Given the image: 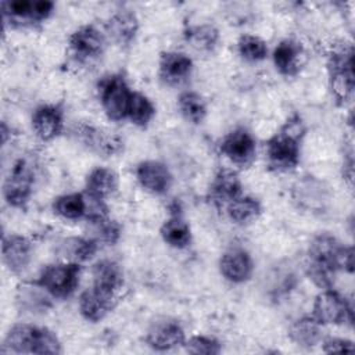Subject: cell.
<instances>
[{"mask_svg": "<svg viewBox=\"0 0 355 355\" xmlns=\"http://www.w3.org/2000/svg\"><path fill=\"white\" fill-rule=\"evenodd\" d=\"M308 257L306 273L309 279L322 288L331 287L337 270L349 273L354 270L352 247L343 245L330 234L316 236L309 244Z\"/></svg>", "mask_w": 355, "mask_h": 355, "instance_id": "obj_1", "label": "cell"}, {"mask_svg": "<svg viewBox=\"0 0 355 355\" xmlns=\"http://www.w3.org/2000/svg\"><path fill=\"white\" fill-rule=\"evenodd\" d=\"M305 128L298 115L290 118L286 125L266 143V157L270 169L286 172L294 169L300 161V146Z\"/></svg>", "mask_w": 355, "mask_h": 355, "instance_id": "obj_2", "label": "cell"}, {"mask_svg": "<svg viewBox=\"0 0 355 355\" xmlns=\"http://www.w3.org/2000/svg\"><path fill=\"white\" fill-rule=\"evenodd\" d=\"M57 336L46 329L32 324H15L4 338L1 352L7 354H61Z\"/></svg>", "mask_w": 355, "mask_h": 355, "instance_id": "obj_3", "label": "cell"}, {"mask_svg": "<svg viewBox=\"0 0 355 355\" xmlns=\"http://www.w3.org/2000/svg\"><path fill=\"white\" fill-rule=\"evenodd\" d=\"M352 46L344 44L333 50L329 55L330 87L338 103L349 100L354 90V64Z\"/></svg>", "mask_w": 355, "mask_h": 355, "instance_id": "obj_4", "label": "cell"}, {"mask_svg": "<svg viewBox=\"0 0 355 355\" xmlns=\"http://www.w3.org/2000/svg\"><path fill=\"white\" fill-rule=\"evenodd\" d=\"M80 266L76 262L51 263L46 266L36 284L54 298L69 297L79 284Z\"/></svg>", "mask_w": 355, "mask_h": 355, "instance_id": "obj_5", "label": "cell"}, {"mask_svg": "<svg viewBox=\"0 0 355 355\" xmlns=\"http://www.w3.org/2000/svg\"><path fill=\"white\" fill-rule=\"evenodd\" d=\"M35 183V169L28 159H18L3 184V196L7 204L22 208L29 201Z\"/></svg>", "mask_w": 355, "mask_h": 355, "instance_id": "obj_6", "label": "cell"}, {"mask_svg": "<svg viewBox=\"0 0 355 355\" xmlns=\"http://www.w3.org/2000/svg\"><path fill=\"white\" fill-rule=\"evenodd\" d=\"M312 316L320 324H351L352 308L341 294L331 288H324L315 298Z\"/></svg>", "mask_w": 355, "mask_h": 355, "instance_id": "obj_7", "label": "cell"}, {"mask_svg": "<svg viewBox=\"0 0 355 355\" xmlns=\"http://www.w3.org/2000/svg\"><path fill=\"white\" fill-rule=\"evenodd\" d=\"M132 90L121 75L105 78L100 85V98L107 116L112 121L128 118Z\"/></svg>", "mask_w": 355, "mask_h": 355, "instance_id": "obj_8", "label": "cell"}, {"mask_svg": "<svg viewBox=\"0 0 355 355\" xmlns=\"http://www.w3.org/2000/svg\"><path fill=\"white\" fill-rule=\"evenodd\" d=\"M1 8L4 19L33 25L49 18L54 8V3L46 0H15L4 1Z\"/></svg>", "mask_w": 355, "mask_h": 355, "instance_id": "obj_9", "label": "cell"}, {"mask_svg": "<svg viewBox=\"0 0 355 355\" xmlns=\"http://www.w3.org/2000/svg\"><path fill=\"white\" fill-rule=\"evenodd\" d=\"M220 153L237 165H250L255 158V140L245 129H236L223 137Z\"/></svg>", "mask_w": 355, "mask_h": 355, "instance_id": "obj_10", "label": "cell"}, {"mask_svg": "<svg viewBox=\"0 0 355 355\" xmlns=\"http://www.w3.org/2000/svg\"><path fill=\"white\" fill-rule=\"evenodd\" d=\"M69 46L79 60H92L104 51V35L93 25H85L76 29L69 37Z\"/></svg>", "mask_w": 355, "mask_h": 355, "instance_id": "obj_11", "label": "cell"}, {"mask_svg": "<svg viewBox=\"0 0 355 355\" xmlns=\"http://www.w3.org/2000/svg\"><path fill=\"white\" fill-rule=\"evenodd\" d=\"M79 140H82L87 147L104 155H114L122 150V140L119 136L100 129L92 125H79L75 130Z\"/></svg>", "mask_w": 355, "mask_h": 355, "instance_id": "obj_12", "label": "cell"}, {"mask_svg": "<svg viewBox=\"0 0 355 355\" xmlns=\"http://www.w3.org/2000/svg\"><path fill=\"white\" fill-rule=\"evenodd\" d=\"M115 304L116 295L92 287L80 294L79 312L89 322H98L114 309Z\"/></svg>", "mask_w": 355, "mask_h": 355, "instance_id": "obj_13", "label": "cell"}, {"mask_svg": "<svg viewBox=\"0 0 355 355\" xmlns=\"http://www.w3.org/2000/svg\"><path fill=\"white\" fill-rule=\"evenodd\" d=\"M64 126V112L58 105L46 104L35 110L32 115V128L36 136L49 141L57 137Z\"/></svg>", "mask_w": 355, "mask_h": 355, "instance_id": "obj_14", "label": "cell"}, {"mask_svg": "<svg viewBox=\"0 0 355 355\" xmlns=\"http://www.w3.org/2000/svg\"><path fill=\"white\" fill-rule=\"evenodd\" d=\"M136 176L143 189L153 194H164L172 184L168 166L159 161H144L136 168Z\"/></svg>", "mask_w": 355, "mask_h": 355, "instance_id": "obj_15", "label": "cell"}, {"mask_svg": "<svg viewBox=\"0 0 355 355\" xmlns=\"http://www.w3.org/2000/svg\"><path fill=\"white\" fill-rule=\"evenodd\" d=\"M222 276L232 283H244L252 275V259L244 250H230L225 252L219 262Z\"/></svg>", "mask_w": 355, "mask_h": 355, "instance_id": "obj_16", "label": "cell"}, {"mask_svg": "<svg viewBox=\"0 0 355 355\" xmlns=\"http://www.w3.org/2000/svg\"><path fill=\"white\" fill-rule=\"evenodd\" d=\"M146 341L155 351H168L184 343V331L176 320H162L151 326Z\"/></svg>", "mask_w": 355, "mask_h": 355, "instance_id": "obj_17", "label": "cell"}, {"mask_svg": "<svg viewBox=\"0 0 355 355\" xmlns=\"http://www.w3.org/2000/svg\"><path fill=\"white\" fill-rule=\"evenodd\" d=\"M3 262L11 272H21L26 268L32 257L31 241L18 234H11L3 239Z\"/></svg>", "mask_w": 355, "mask_h": 355, "instance_id": "obj_18", "label": "cell"}, {"mask_svg": "<svg viewBox=\"0 0 355 355\" xmlns=\"http://www.w3.org/2000/svg\"><path fill=\"white\" fill-rule=\"evenodd\" d=\"M193 69L191 60L178 51H166L159 57V78L166 85H179L186 80Z\"/></svg>", "mask_w": 355, "mask_h": 355, "instance_id": "obj_19", "label": "cell"}, {"mask_svg": "<svg viewBox=\"0 0 355 355\" xmlns=\"http://www.w3.org/2000/svg\"><path fill=\"white\" fill-rule=\"evenodd\" d=\"M304 55L305 53L301 43L293 39H286L282 40L273 50V62L280 73L293 76L298 73L301 65L304 64Z\"/></svg>", "mask_w": 355, "mask_h": 355, "instance_id": "obj_20", "label": "cell"}, {"mask_svg": "<svg viewBox=\"0 0 355 355\" xmlns=\"http://www.w3.org/2000/svg\"><path fill=\"white\" fill-rule=\"evenodd\" d=\"M211 200L218 205H225L241 196V182L232 169H220L209 187Z\"/></svg>", "mask_w": 355, "mask_h": 355, "instance_id": "obj_21", "label": "cell"}, {"mask_svg": "<svg viewBox=\"0 0 355 355\" xmlns=\"http://www.w3.org/2000/svg\"><path fill=\"white\" fill-rule=\"evenodd\" d=\"M122 284V270L116 262L103 259L93 266V287L116 295Z\"/></svg>", "mask_w": 355, "mask_h": 355, "instance_id": "obj_22", "label": "cell"}, {"mask_svg": "<svg viewBox=\"0 0 355 355\" xmlns=\"http://www.w3.org/2000/svg\"><path fill=\"white\" fill-rule=\"evenodd\" d=\"M139 29V21L132 11H118L107 22V32L114 42L129 44Z\"/></svg>", "mask_w": 355, "mask_h": 355, "instance_id": "obj_23", "label": "cell"}, {"mask_svg": "<svg viewBox=\"0 0 355 355\" xmlns=\"http://www.w3.org/2000/svg\"><path fill=\"white\" fill-rule=\"evenodd\" d=\"M118 189V175L104 166L94 168L86 178V194L105 198Z\"/></svg>", "mask_w": 355, "mask_h": 355, "instance_id": "obj_24", "label": "cell"}, {"mask_svg": "<svg viewBox=\"0 0 355 355\" xmlns=\"http://www.w3.org/2000/svg\"><path fill=\"white\" fill-rule=\"evenodd\" d=\"M288 336L297 345L313 347L320 340V323L313 316L300 318L291 324Z\"/></svg>", "mask_w": 355, "mask_h": 355, "instance_id": "obj_25", "label": "cell"}, {"mask_svg": "<svg viewBox=\"0 0 355 355\" xmlns=\"http://www.w3.org/2000/svg\"><path fill=\"white\" fill-rule=\"evenodd\" d=\"M97 251L96 239H83V237H69L62 241L60 247L61 255L69 262H85L89 261Z\"/></svg>", "mask_w": 355, "mask_h": 355, "instance_id": "obj_26", "label": "cell"}, {"mask_svg": "<svg viewBox=\"0 0 355 355\" xmlns=\"http://www.w3.org/2000/svg\"><path fill=\"white\" fill-rule=\"evenodd\" d=\"M161 236L165 243L175 248H184L191 241L190 227L179 214L165 220L161 227Z\"/></svg>", "mask_w": 355, "mask_h": 355, "instance_id": "obj_27", "label": "cell"}, {"mask_svg": "<svg viewBox=\"0 0 355 355\" xmlns=\"http://www.w3.org/2000/svg\"><path fill=\"white\" fill-rule=\"evenodd\" d=\"M53 209L64 219H80L86 215V197L82 193H69L60 196L53 202Z\"/></svg>", "mask_w": 355, "mask_h": 355, "instance_id": "obj_28", "label": "cell"}, {"mask_svg": "<svg viewBox=\"0 0 355 355\" xmlns=\"http://www.w3.org/2000/svg\"><path fill=\"white\" fill-rule=\"evenodd\" d=\"M262 212L261 202L254 197H237L227 204V215L236 223H248L257 219Z\"/></svg>", "mask_w": 355, "mask_h": 355, "instance_id": "obj_29", "label": "cell"}, {"mask_svg": "<svg viewBox=\"0 0 355 355\" xmlns=\"http://www.w3.org/2000/svg\"><path fill=\"white\" fill-rule=\"evenodd\" d=\"M186 40L196 50L211 51L219 40V32L214 25H196L186 31Z\"/></svg>", "mask_w": 355, "mask_h": 355, "instance_id": "obj_30", "label": "cell"}, {"mask_svg": "<svg viewBox=\"0 0 355 355\" xmlns=\"http://www.w3.org/2000/svg\"><path fill=\"white\" fill-rule=\"evenodd\" d=\"M178 107L182 115L193 123H200L207 115L205 100L196 92H183L178 98Z\"/></svg>", "mask_w": 355, "mask_h": 355, "instance_id": "obj_31", "label": "cell"}, {"mask_svg": "<svg viewBox=\"0 0 355 355\" xmlns=\"http://www.w3.org/2000/svg\"><path fill=\"white\" fill-rule=\"evenodd\" d=\"M155 108L153 103L141 93L132 92L129 107H128V118L139 126H146L154 116Z\"/></svg>", "mask_w": 355, "mask_h": 355, "instance_id": "obj_32", "label": "cell"}, {"mask_svg": "<svg viewBox=\"0 0 355 355\" xmlns=\"http://www.w3.org/2000/svg\"><path fill=\"white\" fill-rule=\"evenodd\" d=\"M237 49L240 55L247 61H261L268 54L266 43L254 35H243L239 39Z\"/></svg>", "mask_w": 355, "mask_h": 355, "instance_id": "obj_33", "label": "cell"}, {"mask_svg": "<svg viewBox=\"0 0 355 355\" xmlns=\"http://www.w3.org/2000/svg\"><path fill=\"white\" fill-rule=\"evenodd\" d=\"M186 351L189 354H204V355H216L220 352V344L218 340L207 336H193L186 341Z\"/></svg>", "mask_w": 355, "mask_h": 355, "instance_id": "obj_34", "label": "cell"}, {"mask_svg": "<svg viewBox=\"0 0 355 355\" xmlns=\"http://www.w3.org/2000/svg\"><path fill=\"white\" fill-rule=\"evenodd\" d=\"M96 226V233H97V241H104L107 244H114L119 240L121 237V226L108 218L101 219L98 222L93 223Z\"/></svg>", "mask_w": 355, "mask_h": 355, "instance_id": "obj_35", "label": "cell"}, {"mask_svg": "<svg viewBox=\"0 0 355 355\" xmlns=\"http://www.w3.org/2000/svg\"><path fill=\"white\" fill-rule=\"evenodd\" d=\"M324 352H352L354 351V343L344 338H330L324 341L323 344Z\"/></svg>", "mask_w": 355, "mask_h": 355, "instance_id": "obj_36", "label": "cell"}]
</instances>
